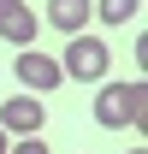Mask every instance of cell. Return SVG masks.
<instances>
[{
    "mask_svg": "<svg viewBox=\"0 0 148 154\" xmlns=\"http://www.w3.org/2000/svg\"><path fill=\"white\" fill-rule=\"evenodd\" d=\"M142 113H148L142 77H136V83H107V89L95 95V125H107V131H136Z\"/></svg>",
    "mask_w": 148,
    "mask_h": 154,
    "instance_id": "obj_1",
    "label": "cell"
},
{
    "mask_svg": "<svg viewBox=\"0 0 148 154\" xmlns=\"http://www.w3.org/2000/svg\"><path fill=\"white\" fill-rule=\"evenodd\" d=\"M113 71V48L95 36H71L65 54H59V77H77V83H107Z\"/></svg>",
    "mask_w": 148,
    "mask_h": 154,
    "instance_id": "obj_2",
    "label": "cell"
},
{
    "mask_svg": "<svg viewBox=\"0 0 148 154\" xmlns=\"http://www.w3.org/2000/svg\"><path fill=\"white\" fill-rule=\"evenodd\" d=\"M12 71H18V83L36 95V89H59L65 77H59V59L54 54H42V48H24L18 59H12Z\"/></svg>",
    "mask_w": 148,
    "mask_h": 154,
    "instance_id": "obj_3",
    "label": "cell"
},
{
    "mask_svg": "<svg viewBox=\"0 0 148 154\" xmlns=\"http://www.w3.org/2000/svg\"><path fill=\"white\" fill-rule=\"evenodd\" d=\"M42 125H48V107L36 95H12L0 107V131L6 136H42Z\"/></svg>",
    "mask_w": 148,
    "mask_h": 154,
    "instance_id": "obj_4",
    "label": "cell"
},
{
    "mask_svg": "<svg viewBox=\"0 0 148 154\" xmlns=\"http://www.w3.org/2000/svg\"><path fill=\"white\" fill-rule=\"evenodd\" d=\"M36 12H30V6H24V0H0V36L6 42H18V54L24 48H36Z\"/></svg>",
    "mask_w": 148,
    "mask_h": 154,
    "instance_id": "obj_5",
    "label": "cell"
},
{
    "mask_svg": "<svg viewBox=\"0 0 148 154\" xmlns=\"http://www.w3.org/2000/svg\"><path fill=\"white\" fill-rule=\"evenodd\" d=\"M48 18H54V30H65V36H83V24L95 18V0H48Z\"/></svg>",
    "mask_w": 148,
    "mask_h": 154,
    "instance_id": "obj_6",
    "label": "cell"
},
{
    "mask_svg": "<svg viewBox=\"0 0 148 154\" xmlns=\"http://www.w3.org/2000/svg\"><path fill=\"white\" fill-rule=\"evenodd\" d=\"M142 12V0H95V18L101 24H130Z\"/></svg>",
    "mask_w": 148,
    "mask_h": 154,
    "instance_id": "obj_7",
    "label": "cell"
},
{
    "mask_svg": "<svg viewBox=\"0 0 148 154\" xmlns=\"http://www.w3.org/2000/svg\"><path fill=\"white\" fill-rule=\"evenodd\" d=\"M6 154H48V142H42V136H18Z\"/></svg>",
    "mask_w": 148,
    "mask_h": 154,
    "instance_id": "obj_8",
    "label": "cell"
},
{
    "mask_svg": "<svg viewBox=\"0 0 148 154\" xmlns=\"http://www.w3.org/2000/svg\"><path fill=\"white\" fill-rule=\"evenodd\" d=\"M6 148H12V136H6V131H0V154H6Z\"/></svg>",
    "mask_w": 148,
    "mask_h": 154,
    "instance_id": "obj_9",
    "label": "cell"
},
{
    "mask_svg": "<svg viewBox=\"0 0 148 154\" xmlns=\"http://www.w3.org/2000/svg\"><path fill=\"white\" fill-rule=\"evenodd\" d=\"M130 154H148V148H130Z\"/></svg>",
    "mask_w": 148,
    "mask_h": 154,
    "instance_id": "obj_10",
    "label": "cell"
}]
</instances>
